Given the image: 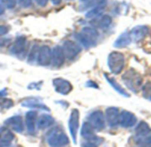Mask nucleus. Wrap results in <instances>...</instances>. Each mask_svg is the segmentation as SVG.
<instances>
[{
  "instance_id": "5701e85b",
  "label": "nucleus",
  "mask_w": 151,
  "mask_h": 147,
  "mask_svg": "<svg viewBox=\"0 0 151 147\" xmlns=\"http://www.w3.org/2000/svg\"><path fill=\"white\" fill-rule=\"evenodd\" d=\"M80 134H81V136L83 138L88 139V138H91L93 136H95V129L88 121H85L83 123L82 128H81Z\"/></svg>"
},
{
  "instance_id": "f03ea898",
  "label": "nucleus",
  "mask_w": 151,
  "mask_h": 147,
  "mask_svg": "<svg viewBox=\"0 0 151 147\" xmlns=\"http://www.w3.org/2000/svg\"><path fill=\"white\" fill-rule=\"evenodd\" d=\"M46 140L51 147H65L69 143L68 136L59 127H55L50 130Z\"/></svg>"
},
{
  "instance_id": "f8f14e48",
  "label": "nucleus",
  "mask_w": 151,
  "mask_h": 147,
  "mask_svg": "<svg viewBox=\"0 0 151 147\" xmlns=\"http://www.w3.org/2000/svg\"><path fill=\"white\" fill-rule=\"evenodd\" d=\"M5 125L8 128L17 133H22L24 130L23 119L21 115H14L5 121Z\"/></svg>"
},
{
  "instance_id": "0eeeda50",
  "label": "nucleus",
  "mask_w": 151,
  "mask_h": 147,
  "mask_svg": "<svg viewBox=\"0 0 151 147\" xmlns=\"http://www.w3.org/2000/svg\"><path fill=\"white\" fill-rule=\"evenodd\" d=\"M79 119H80L79 111L76 108L72 109L68 120V129L74 143H77V140H78V133L79 129Z\"/></svg>"
},
{
  "instance_id": "1a4fd4ad",
  "label": "nucleus",
  "mask_w": 151,
  "mask_h": 147,
  "mask_svg": "<svg viewBox=\"0 0 151 147\" xmlns=\"http://www.w3.org/2000/svg\"><path fill=\"white\" fill-rule=\"evenodd\" d=\"M87 121L97 131L102 130L103 128H105V126H106V119H105L104 113L100 110H96V111L92 112L88 115V121Z\"/></svg>"
},
{
  "instance_id": "a878e982",
  "label": "nucleus",
  "mask_w": 151,
  "mask_h": 147,
  "mask_svg": "<svg viewBox=\"0 0 151 147\" xmlns=\"http://www.w3.org/2000/svg\"><path fill=\"white\" fill-rule=\"evenodd\" d=\"M107 5V0H89V1L86 2V4L84 6V10L86 9H93L95 7H99V6H105Z\"/></svg>"
},
{
  "instance_id": "423d86ee",
  "label": "nucleus",
  "mask_w": 151,
  "mask_h": 147,
  "mask_svg": "<svg viewBox=\"0 0 151 147\" xmlns=\"http://www.w3.org/2000/svg\"><path fill=\"white\" fill-rule=\"evenodd\" d=\"M61 48L63 50L65 59H67L68 60H72L75 58H77L78 56V54L82 51L81 45L78 43L71 41V40L64 41Z\"/></svg>"
},
{
  "instance_id": "c9c22d12",
  "label": "nucleus",
  "mask_w": 151,
  "mask_h": 147,
  "mask_svg": "<svg viewBox=\"0 0 151 147\" xmlns=\"http://www.w3.org/2000/svg\"><path fill=\"white\" fill-rule=\"evenodd\" d=\"M86 86L87 87H93V88H98V85L96 83L93 82V81H88L86 83Z\"/></svg>"
},
{
  "instance_id": "ea45409f",
  "label": "nucleus",
  "mask_w": 151,
  "mask_h": 147,
  "mask_svg": "<svg viewBox=\"0 0 151 147\" xmlns=\"http://www.w3.org/2000/svg\"><path fill=\"white\" fill-rule=\"evenodd\" d=\"M80 1H82V2H87V1H89V0H80Z\"/></svg>"
},
{
  "instance_id": "6e6552de",
  "label": "nucleus",
  "mask_w": 151,
  "mask_h": 147,
  "mask_svg": "<svg viewBox=\"0 0 151 147\" xmlns=\"http://www.w3.org/2000/svg\"><path fill=\"white\" fill-rule=\"evenodd\" d=\"M27 44H28V41L26 36H17L10 48L11 54L20 59H22L27 51Z\"/></svg>"
},
{
  "instance_id": "dca6fc26",
  "label": "nucleus",
  "mask_w": 151,
  "mask_h": 147,
  "mask_svg": "<svg viewBox=\"0 0 151 147\" xmlns=\"http://www.w3.org/2000/svg\"><path fill=\"white\" fill-rule=\"evenodd\" d=\"M149 32V29L147 26H137L133 28L129 33L131 40L133 42H140L144 39Z\"/></svg>"
},
{
  "instance_id": "a211bd4d",
  "label": "nucleus",
  "mask_w": 151,
  "mask_h": 147,
  "mask_svg": "<svg viewBox=\"0 0 151 147\" xmlns=\"http://www.w3.org/2000/svg\"><path fill=\"white\" fill-rule=\"evenodd\" d=\"M37 111H29L25 116V122L27 130L29 134L33 135L36 131V122H37Z\"/></svg>"
},
{
  "instance_id": "c756f323",
  "label": "nucleus",
  "mask_w": 151,
  "mask_h": 147,
  "mask_svg": "<svg viewBox=\"0 0 151 147\" xmlns=\"http://www.w3.org/2000/svg\"><path fill=\"white\" fill-rule=\"evenodd\" d=\"M142 95L146 99L151 101V81L142 87Z\"/></svg>"
},
{
  "instance_id": "6ab92c4d",
  "label": "nucleus",
  "mask_w": 151,
  "mask_h": 147,
  "mask_svg": "<svg viewBox=\"0 0 151 147\" xmlns=\"http://www.w3.org/2000/svg\"><path fill=\"white\" fill-rule=\"evenodd\" d=\"M53 123H54L53 117L51 116L50 114L44 113L38 118V120L37 121V127L38 129H45V128L52 126Z\"/></svg>"
},
{
  "instance_id": "2eb2a0df",
  "label": "nucleus",
  "mask_w": 151,
  "mask_h": 147,
  "mask_svg": "<svg viewBox=\"0 0 151 147\" xmlns=\"http://www.w3.org/2000/svg\"><path fill=\"white\" fill-rule=\"evenodd\" d=\"M137 119L135 115L128 111H123L119 113V121L118 124H120L123 128H132L135 125Z\"/></svg>"
},
{
  "instance_id": "b1692460",
  "label": "nucleus",
  "mask_w": 151,
  "mask_h": 147,
  "mask_svg": "<svg viewBox=\"0 0 151 147\" xmlns=\"http://www.w3.org/2000/svg\"><path fill=\"white\" fill-rule=\"evenodd\" d=\"M102 143L103 138L95 135L91 138L85 139V141L81 143V147H99Z\"/></svg>"
},
{
  "instance_id": "f704fd0d",
  "label": "nucleus",
  "mask_w": 151,
  "mask_h": 147,
  "mask_svg": "<svg viewBox=\"0 0 151 147\" xmlns=\"http://www.w3.org/2000/svg\"><path fill=\"white\" fill-rule=\"evenodd\" d=\"M41 87V83H30L28 86V89H40Z\"/></svg>"
},
{
  "instance_id": "f257e3e1",
  "label": "nucleus",
  "mask_w": 151,
  "mask_h": 147,
  "mask_svg": "<svg viewBox=\"0 0 151 147\" xmlns=\"http://www.w3.org/2000/svg\"><path fill=\"white\" fill-rule=\"evenodd\" d=\"M134 142L140 147H151V128L145 121H140L135 128Z\"/></svg>"
},
{
  "instance_id": "72a5a7b5",
  "label": "nucleus",
  "mask_w": 151,
  "mask_h": 147,
  "mask_svg": "<svg viewBox=\"0 0 151 147\" xmlns=\"http://www.w3.org/2000/svg\"><path fill=\"white\" fill-rule=\"evenodd\" d=\"M35 2L41 7H45L48 4V0H35Z\"/></svg>"
},
{
  "instance_id": "412c9836",
  "label": "nucleus",
  "mask_w": 151,
  "mask_h": 147,
  "mask_svg": "<svg viewBox=\"0 0 151 147\" xmlns=\"http://www.w3.org/2000/svg\"><path fill=\"white\" fill-rule=\"evenodd\" d=\"M104 76H105L107 82L110 84L111 87L114 88V90H115L116 92H118L120 95H122V96H124V97H126V98H129V97H130V95L125 91V90H124L121 85H119L114 78H112L111 76H109L108 75V74H104Z\"/></svg>"
},
{
  "instance_id": "4be33fe9",
  "label": "nucleus",
  "mask_w": 151,
  "mask_h": 147,
  "mask_svg": "<svg viewBox=\"0 0 151 147\" xmlns=\"http://www.w3.org/2000/svg\"><path fill=\"white\" fill-rule=\"evenodd\" d=\"M132 40L128 32H124L119 36V37L115 41L114 46L116 48H124L131 44Z\"/></svg>"
},
{
  "instance_id": "cd10ccee",
  "label": "nucleus",
  "mask_w": 151,
  "mask_h": 147,
  "mask_svg": "<svg viewBox=\"0 0 151 147\" xmlns=\"http://www.w3.org/2000/svg\"><path fill=\"white\" fill-rule=\"evenodd\" d=\"M38 50H39V46L35 44L33 45V47L31 48L29 53V56H28V62L32 64L34 62L37 61V54H38Z\"/></svg>"
},
{
  "instance_id": "aec40b11",
  "label": "nucleus",
  "mask_w": 151,
  "mask_h": 147,
  "mask_svg": "<svg viewBox=\"0 0 151 147\" xmlns=\"http://www.w3.org/2000/svg\"><path fill=\"white\" fill-rule=\"evenodd\" d=\"M22 106L23 107H29V108H33V109H39V110H44L46 112H49L50 109L43 103L40 101H37L35 98H29L26 99L22 103Z\"/></svg>"
},
{
  "instance_id": "2f4dec72",
  "label": "nucleus",
  "mask_w": 151,
  "mask_h": 147,
  "mask_svg": "<svg viewBox=\"0 0 151 147\" xmlns=\"http://www.w3.org/2000/svg\"><path fill=\"white\" fill-rule=\"evenodd\" d=\"M19 4V6L22 8L27 9L29 8L32 5V0H16V4Z\"/></svg>"
},
{
  "instance_id": "e433bc0d",
  "label": "nucleus",
  "mask_w": 151,
  "mask_h": 147,
  "mask_svg": "<svg viewBox=\"0 0 151 147\" xmlns=\"http://www.w3.org/2000/svg\"><path fill=\"white\" fill-rule=\"evenodd\" d=\"M6 94H7V91H6V89H4V90H2V91H0V98L6 96Z\"/></svg>"
},
{
  "instance_id": "4468645a",
  "label": "nucleus",
  "mask_w": 151,
  "mask_h": 147,
  "mask_svg": "<svg viewBox=\"0 0 151 147\" xmlns=\"http://www.w3.org/2000/svg\"><path fill=\"white\" fill-rule=\"evenodd\" d=\"M13 131L6 126L0 127V147H8L14 140Z\"/></svg>"
},
{
  "instance_id": "7ed1b4c3",
  "label": "nucleus",
  "mask_w": 151,
  "mask_h": 147,
  "mask_svg": "<svg viewBox=\"0 0 151 147\" xmlns=\"http://www.w3.org/2000/svg\"><path fill=\"white\" fill-rule=\"evenodd\" d=\"M76 37L86 48H90L96 45L99 38V32L94 28L84 27Z\"/></svg>"
},
{
  "instance_id": "393cba45",
  "label": "nucleus",
  "mask_w": 151,
  "mask_h": 147,
  "mask_svg": "<svg viewBox=\"0 0 151 147\" xmlns=\"http://www.w3.org/2000/svg\"><path fill=\"white\" fill-rule=\"evenodd\" d=\"M111 23H112V19L109 15H102L97 21L96 26L101 29H108Z\"/></svg>"
},
{
  "instance_id": "f3484780",
  "label": "nucleus",
  "mask_w": 151,
  "mask_h": 147,
  "mask_svg": "<svg viewBox=\"0 0 151 147\" xmlns=\"http://www.w3.org/2000/svg\"><path fill=\"white\" fill-rule=\"evenodd\" d=\"M106 121L110 128H115L118 125L119 121V110L117 107H109L106 110Z\"/></svg>"
},
{
  "instance_id": "58836bf2",
  "label": "nucleus",
  "mask_w": 151,
  "mask_h": 147,
  "mask_svg": "<svg viewBox=\"0 0 151 147\" xmlns=\"http://www.w3.org/2000/svg\"><path fill=\"white\" fill-rule=\"evenodd\" d=\"M5 12H6V8L0 4V15H3L5 14Z\"/></svg>"
},
{
  "instance_id": "4c0bfd02",
  "label": "nucleus",
  "mask_w": 151,
  "mask_h": 147,
  "mask_svg": "<svg viewBox=\"0 0 151 147\" xmlns=\"http://www.w3.org/2000/svg\"><path fill=\"white\" fill-rule=\"evenodd\" d=\"M51 2L52 3V5L54 6H59L61 3V0H51Z\"/></svg>"
},
{
  "instance_id": "9d476101",
  "label": "nucleus",
  "mask_w": 151,
  "mask_h": 147,
  "mask_svg": "<svg viewBox=\"0 0 151 147\" xmlns=\"http://www.w3.org/2000/svg\"><path fill=\"white\" fill-rule=\"evenodd\" d=\"M37 61L38 65L42 66H48L52 61V49L48 45H43L39 47Z\"/></svg>"
},
{
  "instance_id": "bb28decb",
  "label": "nucleus",
  "mask_w": 151,
  "mask_h": 147,
  "mask_svg": "<svg viewBox=\"0 0 151 147\" xmlns=\"http://www.w3.org/2000/svg\"><path fill=\"white\" fill-rule=\"evenodd\" d=\"M104 8H105V6H99V7L93 8V9L89 10V11L86 14V17L87 19L98 18V17H100L101 14H102Z\"/></svg>"
},
{
  "instance_id": "20e7f679",
  "label": "nucleus",
  "mask_w": 151,
  "mask_h": 147,
  "mask_svg": "<svg viewBox=\"0 0 151 147\" xmlns=\"http://www.w3.org/2000/svg\"><path fill=\"white\" fill-rule=\"evenodd\" d=\"M122 80L125 86L134 93H137L142 84V78L140 75L133 69H130L123 76Z\"/></svg>"
},
{
  "instance_id": "473e14b6",
  "label": "nucleus",
  "mask_w": 151,
  "mask_h": 147,
  "mask_svg": "<svg viewBox=\"0 0 151 147\" xmlns=\"http://www.w3.org/2000/svg\"><path fill=\"white\" fill-rule=\"evenodd\" d=\"M8 27L6 26H0V36H3L5 35H6L8 33Z\"/></svg>"
},
{
  "instance_id": "c85d7f7f",
  "label": "nucleus",
  "mask_w": 151,
  "mask_h": 147,
  "mask_svg": "<svg viewBox=\"0 0 151 147\" xmlns=\"http://www.w3.org/2000/svg\"><path fill=\"white\" fill-rule=\"evenodd\" d=\"M14 106V101L11 98H6L5 97L0 98V107L2 109H10Z\"/></svg>"
},
{
  "instance_id": "39448f33",
  "label": "nucleus",
  "mask_w": 151,
  "mask_h": 147,
  "mask_svg": "<svg viewBox=\"0 0 151 147\" xmlns=\"http://www.w3.org/2000/svg\"><path fill=\"white\" fill-rule=\"evenodd\" d=\"M125 65V59L124 54L118 51L111 52L108 57V66L111 73L118 75L122 72Z\"/></svg>"
},
{
  "instance_id": "9b49d317",
  "label": "nucleus",
  "mask_w": 151,
  "mask_h": 147,
  "mask_svg": "<svg viewBox=\"0 0 151 147\" xmlns=\"http://www.w3.org/2000/svg\"><path fill=\"white\" fill-rule=\"evenodd\" d=\"M52 84H53L55 91L61 95H68L73 90V86L70 83V82L60 77L53 79Z\"/></svg>"
},
{
  "instance_id": "7c9ffc66",
  "label": "nucleus",
  "mask_w": 151,
  "mask_h": 147,
  "mask_svg": "<svg viewBox=\"0 0 151 147\" xmlns=\"http://www.w3.org/2000/svg\"><path fill=\"white\" fill-rule=\"evenodd\" d=\"M0 4L5 8L14 9L16 6V0H0Z\"/></svg>"
},
{
  "instance_id": "ddd939ff",
  "label": "nucleus",
  "mask_w": 151,
  "mask_h": 147,
  "mask_svg": "<svg viewBox=\"0 0 151 147\" xmlns=\"http://www.w3.org/2000/svg\"><path fill=\"white\" fill-rule=\"evenodd\" d=\"M65 56L63 53V50L60 45H56L52 49V61L51 64L53 67L59 68L63 66L65 62Z\"/></svg>"
}]
</instances>
